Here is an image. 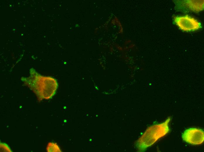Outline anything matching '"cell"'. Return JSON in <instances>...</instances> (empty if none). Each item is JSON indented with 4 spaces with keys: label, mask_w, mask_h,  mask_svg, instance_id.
<instances>
[{
    "label": "cell",
    "mask_w": 204,
    "mask_h": 152,
    "mask_svg": "<svg viewBox=\"0 0 204 152\" xmlns=\"http://www.w3.org/2000/svg\"><path fill=\"white\" fill-rule=\"evenodd\" d=\"M184 1L188 8L192 11L198 12L204 9L203 0H187Z\"/></svg>",
    "instance_id": "obj_5"
},
{
    "label": "cell",
    "mask_w": 204,
    "mask_h": 152,
    "mask_svg": "<svg viewBox=\"0 0 204 152\" xmlns=\"http://www.w3.org/2000/svg\"><path fill=\"white\" fill-rule=\"evenodd\" d=\"M47 152H61L58 146L55 143L49 142L47 147Z\"/></svg>",
    "instance_id": "obj_6"
},
{
    "label": "cell",
    "mask_w": 204,
    "mask_h": 152,
    "mask_svg": "<svg viewBox=\"0 0 204 152\" xmlns=\"http://www.w3.org/2000/svg\"><path fill=\"white\" fill-rule=\"evenodd\" d=\"M174 21L176 24L183 31L190 32L196 30L201 28L200 23L188 15L175 16Z\"/></svg>",
    "instance_id": "obj_3"
},
{
    "label": "cell",
    "mask_w": 204,
    "mask_h": 152,
    "mask_svg": "<svg viewBox=\"0 0 204 152\" xmlns=\"http://www.w3.org/2000/svg\"><path fill=\"white\" fill-rule=\"evenodd\" d=\"M171 120V118L169 117L164 122L148 127L137 141L139 150H144L168 134L170 131L169 124Z\"/></svg>",
    "instance_id": "obj_2"
},
{
    "label": "cell",
    "mask_w": 204,
    "mask_h": 152,
    "mask_svg": "<svg viewBox=\"0 0 204 152\" xmlns=\"http://www.w3.org/2000/svg\"><path fill=\"white\" fill-rule=\"evenodd\" d=\"M183 140L186 142L193 145L202 144L204 141V132L200 129L190 128L184 131L182 135Z\"/></svg>",
    "instance_id": "obj_4"
},
{
    "label": "cell",
    "mask_w": 204,
    "mask_h": 152,
    "mask_svg": "<svg viewBox=\"0 0 204 152\" xmlns=\"http://www.w3.org/2000/svg\"><path fill=\"white\" fill-rule=\"evenodd\" d=\"M26 83L37 94L38 97L49 99L55 94L58 84L56 80L50 77L43 76L37 73L27 78Z\"/></svg>",
    "instance_id": "obj_1"
}]
</instances>
